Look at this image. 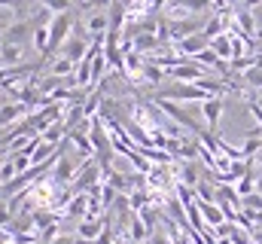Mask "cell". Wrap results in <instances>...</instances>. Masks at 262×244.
Returning <instances> with one entry per match:
<instances>
[{
	"label": "cell",
	"mask_w": 262,
	"mask_h": 244,
	"mask_svg": "<svg viewBox=\"0 0 262 244\" xmlns=\"http://www.w3.org/2000/svg\"><path fill=\"white\" fill-rule=\"evenodd\" d=\"M156 98H162V101H201V104H204V101L213 98V95H207L204 89H198L195 83H174V86L156 92Z\"/></svg>",
	"instance_id": "6da1fadb"
},
{
	"label": "cell",
	"mask_w": 262,
	"mask_h": 244,
	"mask_svg": "<svg viewBox=\"0 0 262 244\" xmlns=\"http://www.w3.org/2000/svg\"><path fill=\"white\" fill-rule=\"evenodd\" d=\"M67 40H70V12H61L49 25V55H55Z\"/></svg>",
	"instance_id": "7a4b0ae2"
},
{
	"label": "cell",
	"mask_w": 262,
	"mask_h": 244,
	"mask_svg": "<svg viewBox=\"0 0 262 244\" xmlns=\"http://www.w3.org/2000/svg\"><path fill=\"white\" fill-rule=\"evenodd\" d=\"M152 104H159V110H162L165 116H171V119L177 122V125H183V128H189L192 134H198V131H201V128H198V122L192 119V116H189V113H186L183 107H177L174 101H162V98H152Z\"/></svg>",
	"instance_id": "3957f363"
},
{
	"label": "cell",
	"mask_w": 262,
	"mask_h": 244,
	"mask_svg": "<svg viewBox=\"0 0 262 244\" xmlns=\"http://www.w3.org/2000/svg\"><path fill=\"white\" fill-rule=\"evenodd\" d=\"M165 76H171L177 83H198L201 76H207V70L201 64H195V61H183V64H177L171 70H165Z\"/></svg>",
	"instance_id": "277c9868"
},
{
	"label": "cell",
	"mask_w": 262,
	"mask_h": 244,
	"mask_svg": "<svg viewBox=\"0 0 262 244\" xmlns=\"http://www.w3.org/2000/svg\"><path fill=\"white\" fill-rule=\"evenodd\" d=\"M89 49H92V43H89L85 37H70L64 46H61V58L79 64L82 58H89Z\"/></svg>",
	"instance_id": "5b68a950"
},
{
	"label": "cell",
	"mask_w": 262,
	"mask_h": 244,
	"mask_svg": "<svg viewBox=\"0 0 262 244\" xmlns=\"http://www.w3.org/2000/svg\"><path fill=\"white\" fill-rule=\"evenodd\" d=\"M85 31H89L95 40L107 37V31H110V12H107V9H98V12H92V15L85 18Z\"/></svg>",
	"instance_id": "8992f818"
},
{
	"label": "cell",
	"mask_w": 262,
	"mask_h": 244,
	"mask_svg": "<svg viewBox=\"0 0 262 244\" xmlns=\"http://www.w3.org/2000/svg\"><path fill=\"white\" fill-rule=\"evenodd\" d=\"M207 46H210V40H207L204 34H192V37H186V40L177 43V52H180L183 58H195V55H201Z\"/></svg>",
	"instance_id": "52a82bcc"
},
{
	"label": "cell",
	"mask_w": 262,
	"mask_h": 244,
	"mask_svg": "<svg viewBox=\"0 0 262 244\" xmlns=\"http://www.w3.org/2000/svg\"><path fill=\"white\" fill-rule=\"evenodd\" d=\"M28 34H34V28H31L28 18H25V22H12V25L6 28V34L0 37V43H6V46H21V40H25Z\"/></svg>",
	"instance_id": "ba28073f"
},
{
	"label": "cell",
	"mask_w": 262,
	"mask_h": 244,
	"mask_svg": "<svg viewBox=\"0 0 262 244\" xmlns=\"http://www.w3.org/2000/svg\"><path fill=\"white\" fill-rule=\"evenodd\" d=\"M198 211H201V220H204V226H213V229H220L223 223H229V220H226V214H223V208H220L216 201H198Z\"/></svg>",
	"instance_id": "9c48e42d"
},
{
	"label": "cell",
	"mask_w": 262,
	"mask_h": 244,
	"mask_svg": "<svg viewBox=\"0 0 262 244\" xmlns=\"http://www.w3.org/2000/svg\"><path fill=\"white\" fill-rule=\"evenodd\" d=\"M223 110H226V101H223V98H207V101L201 104V113H204V119H207V131H216Z\"/></svg>",
	"instance_id": "30bf717a"
},
{
	"label": "cell",
	"mask_w": 262,
	"mask_h": 244,
	"mask_svg": "<svg viewBox=\"0 0 262 244\" xmlns=\"http://www.w3.org/2000/svg\"><path fill=\"white\" fill-rule=\"evenodd\" d=\"M104 229H107V220H82V223L76 226V238H82V241H98Z\"/></svg>",
	"instance_id": "8fae6325"
},
{
	"label": "cell",
	"mask_w": 262,
	"mask_h": 244,
	"mask_svg": "<svg viewBox=\"0 0 262 244\" xmlns=\"http://www.w3.org/2000/svg\"><path fill=\"white\" fill-rule=\"evenodd\" d=\"M89 201H92V195H89V192H79V195H73V201L67 205V214H70V217H76V220L82 223V220L89 217Z\"/></svg>",
	"instance_id": "7c38bea8"
},
{
	"label": "cell",
	"mask_w": 262,
	"mask_h": 244,
	"mask_svg": "<svg viewBox=\"0 0 262 244\" xmlns=\"http://www.w3.org/2000/svg\"><path fill=\"white\" fill-rule=\"evenodd\" d=\"M21 46H6L0 43V58H3V67H21Z\"/></svg>",
	"instance_id": "4fadbf2b"
},
{
	"label": "cell",
	"mask_w": 262,
	"mask_h": 244,
	"mask_svg": "<svg viewBox=\"0 0 262 244\" xmlns=\"http://www.w3.org/2000/svg\"><path fill=\"white\" fill-rule=\"evenodd\" d=\"M210 49L220 55V61H232V34H223V37L210 40Z\"/></svg>",
	"instance_id": "5bb4252c"
},
{
	"label": "cell",
	"mask_w": 262,
	"mask_h": 244,
	"mask_svg": "<svg viewBox=\"0 0 262 244\" xmlns=\"http://www.w3.org/2000/svg\"><path fill=\"white\" fill-rule=\"evenodd\" d=\"M21 113H25V107H21V104H3V107H0V128L12 125Z\"/></svg>",
	"instance_id": "9a60e30c"
},
{
	"label": "cell",
	"mask_w": 262,
	"mask_h": 244,
	"mask_svg": "<svg viewBox=\"0 0 262 244\" xmlns=\"http://www.w3.org/2000/svg\"><path fill=\"white\" fill-rule=\"evenodd\" d=\"M52 177H55L52 183H67V180H73V177H76V171H73V165L61 156V159L55 162V174H52Z\"/></svg>",
	"instance_id": "2e32d148"
},
{
	"label": "cell",
	"mask_w": 262,
	"mask_h": 244,
	"mask_svg": "<svg viewBox=\"0 0 262 244\" xmlns=\"http://www.w3.org/2000/svg\"><path fill=\"white\" fill-rule=\"evenodd\" d=\"M149 229H146V223L140 220V217H131V238H134V244H146L149 241Z\"/></svg>",
	"instance_id": "e0dca14e"
},
{
	"label": "cell",
	"mask_w": 262,
	"mask_h": 244,
	"mask_svg": "<svg viewBox=\"0 0 262 244\" xmlns=\"http://www.w3.org/2000/svg\"><path fill=\"white\" fill-rule=\"evenodd\" d=\"M241 79H244V86H247V89H259V92H262V64L250 67V70H244V73H241Z\"/></svg>",
	"instance_id": "ac0fdd59"
},
{
	"label": "cell",
	"mask_w": 262,
	"mask_h": 244,
	"mask_svg": "<svg viewBox=\"0 0 262 244\" xmlns=\"http://www.w3.org/2000/svg\"><path fill=\"white\" fill-rule=\"evenodd\" d=\"M140 79H143V83H162V79H165V70H162L159 64H149V61H146V64H143Z\"/></svg>",
	"instance_id": "d6986e66"
},
{
	"label": "cell",
	"mask_w": 262,
	"mask_h": 244,
	"mask_svg": "<svg viewBox=\"0 0 262 244\" xmlns=\"http://www.w3.org/2000/svg\"><path fill=\"white\" fill-rule=\"evenodd\" d=\"M64 131H67V125H61V122H55L52 128H43V131H40V137H43L46 144H52V147H58V137H61Z\"/></svg>",
	"instance_id": "ffe728a7"
},
{
	"label": "cell",
	"mask_w": 262,
	"mask_h": 244,
	"mask_svg": "<svg viewBox=\"0 0 262 244\" xmlns=\"http://www.w3.org/2000/svg\"><path fill=\"white\" fill-rule=\"evenodd\" d=\"M73 67H76L73 61L58 58L55 64H52V67H49V70H52V76H58V79H67V76H73Z\"/></svg>",
	"instance_id": "44dd1931"
},
{
	"label": "cell",
	"mask_w": 262,
	"mask_h": 244,
	"mask_svg": "<svg viewBox=\"0 0 262 244\" xmlns=\"http://www.w3.org/2000/svg\"><path fill=\"white\" fill-rule=\"evenodd\" d=\"M28 3H43V9H49L52 15H61L70 9V0H28Z\"/></svg>",
	"instance_id": "7402d4cb"
},
{
	"label": "cell",
	"mask_w": 262,
	"mask_h": 244,
	"mask_svg": "<svg viewBox=\"0 0 262 244\" xmlns=\"http://www.w3.org/2000/svg\"><path fill=\"white\" fill-rule=\"evenodd\" d=\"M241 208H244L247 214H262V195L259 192H253V195L241 198Z\"/></svg>",
	"instance_id": "603a6c76"
},
{
	"label": "cell",
	"mask_w": 262,
	"mask_h": 244,
	"mask_svg": "<svg viewBox=\"0 0 262 244\" xmlns=\"http://www.w3.org/2000/svg\"><path fill=\"white\" fill-rule=\"evenodd\" d=\"M0 6L3 9H12L18 18L15 22H25V6H28V0H0Z\"/></svg>",
	"instance_id": "cb8c5ba5"
},
{
	"label": "cell",
	"mask_w": 262,
	"mask_h": 244,
	"mask_svg": "<svg viewBox=\"0 0 262 244\" xmlns=\"http://www.w3.org/2000/svg\"><path fill=\"white\" fill-rule=\"evenodd\" d=\"M180 3H183L192 15H195V12H204V9H213V6H210V0H180Z\"/></svg>",
	"instance_id": "d4e9b609"
},
{
	"label": "cell",
	"mask_w": 262,
	"mask_h": 244,
	"mask_svg": "<svg viewBox=\"0 0 262 244\" xmlns=\"http://www.w3.org/2000/svg\"><path fill=\"white\" fill-rule=\"evenodd\" d=\"M149 244H174V241H171L165 232H152V235H149Z\"/></svg>",
	"instance_id": "484cf974"
},
{
	"label": "cell",
	"mask_w": 262,
	"mask_h": 244,
	"mask_svg": "<svg viewBox=\"0 0 262 244\" xmlns=\"http://www.w3.org/2000/svg\"><path fill=\"white\" fill-rule=\"evenodd\" d=\"M247 110L256 116V122H259V128H262V107H259V101H250V104H247Z\"/></svg>",
	"instance_id": "4316f807"
},
{
	"label": "cell",
	"mask_w": 262,
	"mask_h": 244,
	"mask_svg": "<svg viewBox=\"0 0 262 244\" xmlns=\"http://www.w3.org/2000/svg\"><path fill=\"white\" fill-rule=\"evenodd\" d=\"M256 192H259V195H262V177H259V180H256Z\"/></svg>",
	"instance_id": "83f0119b"
},
{
	"label": "cell",
	"mask_w": 262,
	"mask_h": 244,
	"mask_svg": "<svg viewBox=\"0 0 262 244\" xmlns=\"http://www.w3.org/2000/svg\"><path fill=\"white\" fill-rule=\"evenodd\" d=\"M3 162H6V153H0V165H3Z\"/></svg>",
	"instance_id": "f1b7e54d"
},
{
	"label": "cell",
	"mask_w": 262,
	"mask_h": 244,
	"mask_svg": "<svg viewBox=\"0 0 262 244\" xmlns=\"http://www.w3.org/2000/svg\"><path fill=\"white\" fill-rule=\"evenodd\" d=\"M256 162H259V165H262V150H259V156H256Z\"/></svg>",
	"instance_id": "f546056e"
},
{
	"label": "cell",
	"mask_w": 262,
	"mask_h": 244,
	"mask_svg": "<svg viewBox=\"0 0 262 244\" xmlns=\"http://www.w3.org/2000/svg\"><path fill=\"white\" fill-rule=\"evenodd\" d=\"M256 37H259V40H262V31H256Z\"/></svg>",
	"instance_id": "4dcf8cb0"
},
{
	"label": "cell",
	"mask_w": 262,
	"mask_h": 244,
	"mask_svg": "<svg viewBox=\"0 0 262 244\" xmlns=\"http://www.w3.org/2000/svg\"><path fill=\"white\" fill-rule=\"evenodd\" d=\"M229 3H241V0H229Z\"/></svg>",
	"instance_id": "1f68e13d"
},
{
	"label": "cell",
	"mask_w": 262,
	"mask_h": 244,
	"mask_svg": "<svg viewBox=\"0 0 262 244\" xmlns=\"http://www.w3.org/2000/svg\"><path fill=\"white\" fill-rule=\"evenodd\" d=\"M146 244H149V241H146Z\"/></svg>",
	"instance_id": "d6a6232c"
}]
</instances>
